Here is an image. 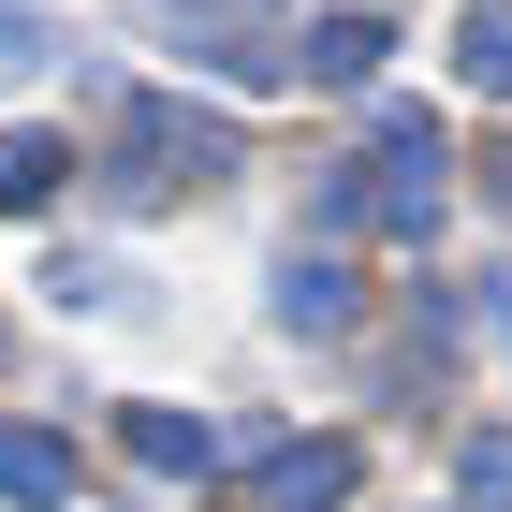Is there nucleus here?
Here are the masks:
<instances>
[{
    "instance_id": "f257e3e1",
    "label": "nucleus",
    "mask_w": 512,
    "mask_h": 512,
    "mask_svg": "<svg viewBox=\"0 0 512 512\" xmlns=\"http://www.w3.org/2000/svg\"><path fill=\"white\" fill-rule=\"evenodd\" d=\"M439 205H454V132H439L425 103H381L366 161L322 176V235H410V249H425Z\"/></svg>"
},
{
    "instance_id": "f03ea898",
    "label": "nucleus",
    "mask_w": 512,
    "mask_h": 512,
    "mask_svg": "<svg viewBox=\"0 0 512 512\" xmlns=\"http://www.w3.org/2000/svg\"><path fill=\"white\" fill-rule=\"evenodd\" d=\"M249 176V132L176 103V88H118V132H103V191L118 205H176V191H220Z\"/></svg>"
},
{
    "instance_id": "7ed1b4c3",
    "label": "nucleus",
    "mask_w": 512,
    "mask_h": 512,
    "mask_svg": "<svg viewBox=\"0 0 512 512\" xmlns=\"http://www.w3.org/2000/svg\"><path fill=\"white\" fill-rule=\"evenodd\" d=\"M352 483H366V454H352V439H278L264 469H249V512H337Z\"/></svg>"
},
{
    "instance_id": "20e7f679",
    "label": "nucleus",
    "mask_w": 512,
    "mask_h": 512,
    "mask_svg": "<svg viewBox=\"0 0 512 512\" xmlns=\"http://www.w3.org/2000/svg\"><path fill=\"white\" fill-rule=\"evenodd\" d=\"M132 469H161V483H205L220 454H235V425H205V410H132Z\"/></svg>"
},
{
    "instance_id": "39448f33",
    "label": "nucleus",
    "mask_w": 512,
    "mask_h": 512,
    "mask_svg": "<svg viewBox=\"0 0 512 512\" xmlns=\"http://www.w3.org/2000/svg\"><path fill=\"white\" fill-rule=\"evenodd\" d=\"M278 322H293V337H337V322H352V264H337V249H278Z\"/></svg>"
},
{
    "instance_id": "423d86ee",
    "label": "nucleus",
    "mask_w": 512,
    "mask_h": 512,
    "mask_svg": "<svg viewBox=\"0 0 512 512\" xmlns=\"http://www.w3.org/2000/svg\"><path fill=\"white\" fill-rule=\"evenodd\" d=\"M0 498H15V512H74V439L0 425Z\"/></svg>"
},
{
    "instance_id": "0eeeda50",
    "label": "nucleus",
    "mask_w": 512,
    "mask_h": 512,
    "mask_svg": "<svg viewBox=\"0 0 512 512\" xmlns=\"http://www.w3.org/2000/svg\"><path fill=\"white\" fill-rule=\"evenodd\" d=\"M293 74H308V88H366V74H381V15H308Z\"/></svg>"
},
{
    "instance_id": "6e6552de",
    "label": "nucleus",
    "mask_w": 512,
    "mask_h": 512,
    "mask_svg": "<svg viewBox=\"0 0 512 512\" xmlns=\"http://www.w3.org/2000/svg\"><path fill=\"white\" fill-rule=\"evenodd\" d=\"M59 176H74V147L59 132H0V205L30 220V205H59Z\"/></svg>"
},
{
    "instance_id": "1a4fd4ad",
    "label": "nucleus",
    "mask_w": 512,
    "mask_h": 512,
    "mask_svg": "<svg viewBox=\"0 0 512 512\" xmlns=\"http://www.w3.org/2000/svg\"><path fill=\"white\" fill-rule=\"evenodd\" d=\"M454 74L483 103H512V0H469V30H454Z\"/></svg>"
},
{
    "instance_id": "9d476101",
    "label": "nucleus",
    "mask_w": 512,
    "mask_h": 512,
    "mask_svg": "<svg viewBox=\"0 0 512 512\" xmlns=\"http://www.w3.org/2000/svg\"><path fill=\"white\" fill-rule=\"evenodd\" d=\"M454 512H512V425H469V439H454Z\"/></svg>"
},
{
    "instance_id": "9b49d317",
    "label": "nucleus",
    "mask_w": 512,
    "mask_h": 512,
    "mask_svg": "<svg viewBox=\"0 0 512 512\" xmlns=\"http://www.w3.org/2000/svg\"><path fill=\"white\" fill-rule=\"evenodd\" d=\"M30 59H59V30H44V0H0V74H30Z\"/></svg>"
},
{
    "instance_id": "f8f14e48",
    "label": "nucleus",
    "mask_w": 512,
    "mask_h": 512,
    "mask_svg": "<svg viewBox=\"0 0 512 512\" xmlns=\"http://www.w3.org/2000/svg\"><path fill=\"white\" fill-rule=\"evenodd\" d=\"M483 337H498V366H512V278H483Z\"/></svg>"
},
{
    "instance_id": "ddd939ff",
    "label": "nucleus",
    "mask_w": 512,
    "mask_h": 512,
    "mask_svg": "<svg viewBox=\"0 0 512 512\" xmlns=\"http://www.w3.org/2000/svg\"><path fill=\"white\" fill-rule=\"evenodd\" d=\"M498 205H512V147H498Z\"/></svg>"
}]
</instances>
